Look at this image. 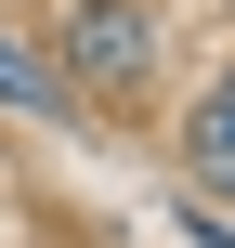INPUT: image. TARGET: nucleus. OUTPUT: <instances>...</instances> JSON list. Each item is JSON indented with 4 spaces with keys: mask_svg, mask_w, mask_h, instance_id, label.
<instances>
[{
    "mask_svg": "<svg viewBox=\"0 0 235 248\" xmlns=\"http://www.w3.org/2000/svg\"><path fill=\"white\" fill-rule=\"evenodd\" d=\"M183 157H196V183H222V196H235V78H209V92H196Z\"/></svg>",
    "mask_w": 235,
    "mask_h": 248,
    "instance_id": "nucleus-2",
    "label": "nucleus"
},
{
    "mask_svg": "<svg viewBox=\"0 0 235 248\" xmlns=\"http://www.w3.org/2000/svg\"><path fill=\"white\" fill-rule=\"evenodd\" d=\"M0 105H52V65H26L13 39H0Z\"/></svg>",
    "mask_w": 235,
    "mask_h": 248,
    "instance_id": "nucleus-3",
    "label": "nucleus"
},
{
    "mask_svg": "<svg viewBox=\"0 0 235 248\" xmlns=\"http://www.w3.org/2000/svg\"><path fill=\"white\" fill-rule=\"evenodd\" d=\"M65 65H78L92 92H131V78H144V13H131V0H78V13H65Z\"/></svg>",
    "mask_w": 235,
    "mask_h": 248,
    "instance_id": "nucleus-1",
    "label": "nucleus"
}]
</instances>
